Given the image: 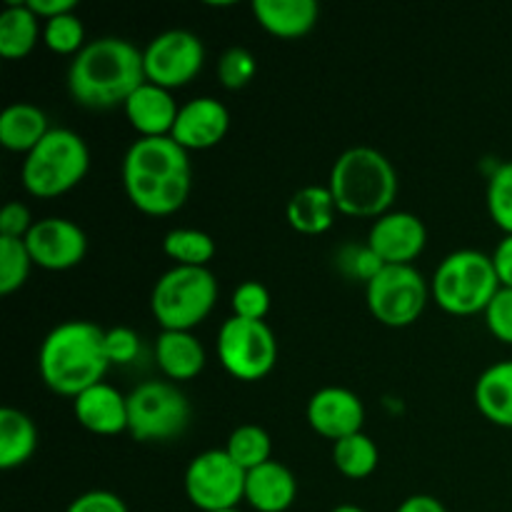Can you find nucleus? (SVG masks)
Returning a JSON list of instances; mask_svg holds the SVG:
<instances>
[{"instance_id": "obj_1", "label": "nucleus", "mask_w": 512, "mask_h": 512, "mask_svg": "<svg viewBox=\"0 0 512 512\" xmlns=\"http://www.w3.org/2000/svg\"><path fill=\"white\" fill-rule=\"evenodd\" d=\"M190 188V155L173 138H138L125 150L123 190L143 215L165 218L178 213L188 203Z\"/></svg>"}, {"instance_id": "obj_2", "label": "nucleus", "mask_w": 512, "mask_h": 512, "mask_svg": "<svg viewBox=\"0 0 512 512\" xmlns=\"http://www.w3.org/2000/svg\"><path fill=\"white\" fill-rule=\"evenodd\" d=\"M145 83L143 50L125 38L105 35L90 40L68 68V93L90 110L123 108Z\"/></svg>"}, {"instance_id": "obj_3", "label": "nucleus", "mask_w": 512, "mask_h": 512, "mask_svg": "<svg viewBox=\"0 0 512 512\" xmlns=\"http://www.w3.org/2000/svg\"><path fill=\"white\" fill-rule=\"evenodd\" d=\"M110 363L105 358V330L90 320H65L45 335L38 353L43 383L63 398L103 383Z\"/></svg>"}, {"instance_id": "obj_4", "label": "nucleus", "mask_w": 512, "mask_h": 512, "mask_svg": "<svg viewBox=\"0 0 512 512\" xmlns=\"http://www.w3.org/2000/svg\"><path fill=\"white\" fill-rule=\"evenodd\" d=\"M328 190L340 215L378 220L390 213L398 198V173L380 150L358 145L338 155L330 168Z\"/></svg>"}, {"instance_id": "obj_5", "label": "nucleus", "mask_w": 512, "mask_h": 512, "mask_svg": "<svg viewBox=\"0 0 512 512\" xmlns=\"http://www.w3.org/2000/svg\"><path fill=\"white\" fill-rule=\"evenodd\" d=\"M88 170V143L75 130L53 128L25 155L20 180L33 198L50 200L78 188Z\"/></svg>"}, {"instance_id": "obj_6", "label": "nucleus", "mask_w": 512, "mask_h": 512, "mask_svg": "<svg viewBox=\"0 0 512 512\" xmlns=\"http://www.w3.org/2000/svg\"><path fill=\"white\" fill-rule=\"evenodd\" d=\"M500 288L493 255L473 248L455 250L440 260L430 280V293L440 310L458 318L485 313Z\"/></svg>"}, {"instance_id": "obj_7", "label": "nucleus", "mask_w": 512, "mask_h": 512, "mask_svg": "<svg viewBox=\"0 0 512 512\" xmlns=\"http://www.w3.org/2000/svg\"><path fill=\"white\" fill-rule=\"evenodd\" d=\"M218 303V280L210 268L173 265L165 270L150 293V313L160 330L193 333Z\"/></svg>"}, {"instance_id": "obj_8", "label": "nucleus", "mask_w": 512, "mask_h": 512, "mask_svg": "<svg viewBox=\"0 0 512 512\" xmlns=\"http://www.w3.org/2000/svg\"><path fill=\"white\" fill-rule=\"evenodd\" d=\"M193 408L170 380H145L128 395V435L135 443H170L188 430Z\"/></svg>"}, {"instance_id": "obj_9", "label": "nucleus", "mask_w": 512, "mask_h": 512, "mask_svg": "<svg viewBox=\"0 0 512 512\" xmlns=\"http://www.w3.org/2000/svg\"><path fill=\"white\" fill-rule=\"evenodd\" d=\"M430 298V283L415 265H385L365 285L370 315L388 328H408L418 323Z\"/></svg>"}, {"instance_id": "obj_10", "label": "nucleus", "mask_w": 512, "mask_h": 512, "mask_svg": "<svg viewBox=\"0 0 512 512\" xmlns=\"http://www.w3.org/2000/svg\"><path fill=\"white\" fill-rule=\"evenodd\" d=\"M218 358L225 373L243 383H258L278 363V340L265 320H243L230 315L218 330Z\"/></svg>"}, {"instance_id": "obj_11", "label": "nucleus", "mask_w": 512, "mask_h": 512, "mask_svg": "<svg viewBox=\"0 0 512 512\" xmlns=\"http://www.w3.org/2000/svg\"><path fill=\"white\" fill-rule=\"evenodd\" d=\"M183 488L200 512L238 510L245 500V470L225 450H205L185 468Z\"/></svg>"}, {"instance_id": "obj_12", "label": "nucleus", "mask_w": 512, "mask_h": 512, "mask_svg": "<svg viewBox=\"0 0 512 512\" xmlns=\"http://www.w3.org/2000/svg\"><path fill=\"white\" fill-rule=\"evenodd\" d=\"M205 63L203 40L183 28L155 35L143 48L145 80L170 90L193 83Z\"/></svg>"}, {"instance_id": "obj_13", "label": "nucleus", "mask_w": 512, "mask_h": 512, "mask_svg": "<svg viewBox=\"0 0 512 512\" xmlns=\"http://www.w3.org/2000/svg\"><path fill=\"white\" fill-rule=\"evenodd\" d=\"M25 248L33 258V265L50 273H63L85 260L88 235L68 218H43L35 220L30 233L25 235Z\"/></svg>"}, {"instance_id": "obj_14", "label": "nucleus", "mask_w": 512, "mask_h": 512, "mask_svg": "<svg viewBox=\"0 0 512 512\" xmlns=\"http://www.w3.org/2000/svg\"><path fill=\"white\" fill-rule=\"evenodd\" d=\"M368 245L385 265H413L428 245V228L415 213L390 210L373 223Z\"/></svg>"}, {"instance_id": "obj_15", "label": "nucleus", "mask_w": 512, "mask_h": 512, "mask_svg": "<svg viewBox=\"0 0 512 512\" xmlns=\"http://www.w3.org/2000/svg\"><path fill=\"white\" fill-rule=\"evenodd\" d=\"M305 418H308V425L320 438L338 443V440L350 438V435L363 433L365 405L353 390L328 385V388H320L308 400Z\"/></svg>"}, {"instance_id": "obj_16", "label": "nucleus", "mask_w": 512, "mask_h": 512, "mask_svg": "<svg viewBox=\"0 0 512 512\" xmlns=\"http://www.w3.org/2000/svg\"><path fill=\"white\" fill-rule=\"evenodd\" d=\"M230 130V113L218 98L203 95L180 105L170 138L183 150H210L225 140Z\"/></svg>"}, {"instance_id": "obj_17", "label": "nucleus", "mask_w": 512, "mask_h": 512, "mask_svg": "<svg viewBox=\"0 0 512 512\" xmlns=\"http://www.w3.org/2000/svg\"><path fill=\"white\" fill-rule=\"evenodd\" d=\"M73 413L80 428L93 435L113 438L128 433V395L110 383H98L73 400Z\"/></svg>"}, {"instance_id": "obj_18", "label": "nucleus", "mask_w": 512, "mask_h": 512, "mask_svg": "<svg viewBox=\"0 0 512 512\" xmlns=\"http://www.w3.org/2000/svg\"><path fill=\"white\" fill-rule=\"evenodd\" d=\"M123 113L125 118H128L130 128L138 133V138H170L175 120H178L180 105L175 103L170 90L145 80V83L125 100Z\"/></svg>"}, {"instance_id": "obj_19", "label": "nucleus", "mask_w": 512, "mask_h": 512, "mask_svg": "<svg viewBox=\"0 0 512 512\" xmlns=\"http://www.w3.org/2000/svg\"><path fill=\"white\" fill-rule=\"evenodd\" d=\"M298 498V480L293 470L278 460L245 473V503L255 512H285Z\"/></svg>"}, {"instance_id": "obj_20", "label": "nucleus", "mask_w": 512, "mask_h": 512, "mask_svg": "<svg viewBox=\"0 0 512 512\" xmlns=\"http://www.w3.org/2000/svg\"><path fill=\"white\" fill-rule=\"evenodd\" d=\"M250 10L260 28L280 40L305 38L320 20L315 0H253Z\"/></svg>"}, {"instance_id": "obj_21", "label": "nucleus", "mask_w": 512, "mask_h": 512, "mask_svg": "<svg viewBox=\"0 0 512 512\" xmlns=\"http://www.w3.org/2000/svg\"><path fill=\"white\" fill-rule=\"evenodd\" d=\"M155 363L170 383H188L205 370V348L193 333L160 330L155 340Z\"/></svg>"}, {"instance_id": "obj_22", "label": "nucleus", "mask_w": 512, "mask_h": 512, "mask_svg": "<svg viewBox=\"0 0 512 512\" xmlns=\"http://www.w3.org/2000/svg\"><path fill=\"white\" fill-rule=\"evenodd\" d=\"M338 205L328 185H305L288 200L285 218L300 235H323L333 228Z\"/></svg>"}, {"instance_id": "obj_23", "label": "nucleus", "mask_w": 512, "mask_h": 512, "mask_svg": "<svg viewBox=\"0 0 512 512\" xmlns=\"http://www.w3.org/2000/svg\"><path fill=\"white\" fill-rule=\"evenodd\" d=\"M50 130L45 110L33 103H13L0 115V145L10 153L28 155Z\"/></svg>"}, {"instance_id": "obj_24", "label": "nucleus", "mask_w": 512, "mask_h": 512, "mask_svg": "<svg viewBox=\"0 0 512 512\" xmlns=\"http://www.w3.org/2000/svg\"><path fill=\"white\" fill-rule=\"evenodd\" d=\"M473 395L485 420L500 428H512V360L485 368Z\"/></svg>"}, {"instance_id": "obj_25", "label": "nucleus", "mask_w": 512, "mask_h": 512, "mask_svg": "<svg viewBox=\"0 0 512 512\" xmlns=\"http://www.w3.org/2000/svg\"><path fill=\"white\" fill-rule=\"evenodd\" d=\"M43 38L40 18L28 3H8L0 13V55L5 60H23Z\"/></svg>"}, {"instance_id": "obj_26", "label": "nucleus", "mask_w": 512, "mask_h": 512, "mask_svg": "<svg viewBox=\"0 0 512 512\" xmlns=\"http://www.w3.org/2000/svg\"><path fill=\"white\" fill-rule=\"evenodd\" d=\"M38 450V428L33 418L18 408L0 410V470H15Z\"/></svg>"}, {"instance_id": "obj_27", "label": "nucleus", "mask_w": 512, "mask_h": 512, "mask_svg": "<svg viewBox=\"0 0 512 512\" xmlns=\"http://www.w3.org/2000/svg\"><path fill=\"white\" fill-rule=\"evenodd\" d=\"M380 450L375 440L365 433H355L350 438L333 443V465L343 478L365 480L378 470Z\"/></svg>"}, {"instance_id": "obj_28", "label": "nucleus", "mask_w": 512, "mask_h": 512, "mask_svg": "<svg viewBox=\"0 0 512 512\" xmlns=\"http://www.w3.org/2000/svg\"><path fill=\"white\" fill-rule=\"evenodd\" d=\"M215 240L208 233L195 228H173L163 238V253L175 265L185 268H208L215 258Z\"/></svg>"}, {"instance_id": "obj_29", "label": "nucleus", "mask_w": 512, "mask_h": 512, "mask_svg": "<svg viewBox=\"0 0 512 512\" xmlns=\"http://www.w3.org/2000/svg\"><path fill=\"white\" fill-rule=\"evenodd\" d=\"M223 450L245 470V473H250V470L260 468V465H265L268 460H273V440H270L268 430L253 423L238 425V428L230 433Z\"/></svg>"}, {"instance_id": "obj_30", "label": "nucleus", "mask_w": 512, "mask_h": 512, "mask_svg": "<svg viewBox=\"0 0 512 512\" xmlns=\"http://www.w3.org/2000/svg\"><path fill=\"white\" fill-rule=\"evenodd\" d=\"M33 270L25 240L0 238V295H13L23 288Z\"/></svg>"}, {"instance_id": "obj_31", "label": "nucleus", "mask_w": 512, "mask_h": 512, "mask_svg": "<svg viewBox=\"0 0 512 512\" xmlns=\"http://www.w3.org/2000/svg\"><path fill=\"white\" fill-rule=\"evenodd\" d=\"M43 43L45 48L53 50L55 55H75L85 48V28L83 20L75 13L58 15L53 20H45L43 23Z\"/></svg>"}, {"instance_id": "obj_32", "label": "nucleus", "mask_w": 512, "mask_h": 512, "mask_svg": "<svg viewBox=\"0 0 512 512\" xmlns=\"http://www.w3.org/2000/svg\"><path fill=\"white\" fill-rule=\"evenodd\" d=\"M488 213L505 235H512V160L498 163L490 173Z\"/></svg>"}, {"instance_id": "obj_33", "label": "nucleus", "mask_w": 512, "mask_h": 512, "mask_svg": "<svg viewBox=\"0 0 512 512\" xmlns=\"http://www.w3.org/2000/svg\"><path fill=\"white\" fill-rule=\"evenodd\" d=\"M258 73V60L250 53L248 48H240V45H233V48L225 50L218 60V80L223 88L228 90H243L248 88L250 80Z\"/></svg>"}, {"instance_id": "obj_34", "label": "nucleus", "mask_w": 512, "mask_h": 512, "mask_svg": "<svg viewBox=\"0 0 512 512\" xmlns=\"http://www.w3.org/2000/svg\"><path fill=\"white\" fill-rule=\"evenodd\" d=\"M338 268L345 278L360 280V283L368 285L370 280H373L375 275L385 268V263L378 258V255H375V250L370 248L368 243L365 245L350 243V245H345V248H340Z\"/></svg>"}, {"instance_id": "obj_35", "label": "nucleus", "mask_w": 512, "mask_h": 512, "mask_svg": "<svg viewBox=\"0 0 512 512\" xmlns=\"http://www.w3.org/2000/svg\"><path fill=\"white\" fill-rule=\"evenodd\" d=\"M230 308H233L235 318L243 320H265L270 313V293L263 283L258 280H245L233 290L230 298Z\"/></svg>"}, {"instance_id": "obj_36", "label": "nucleus", "mask_w": 512, "mask_h": 512, "mask_svg": "<svg viewBox=\"0 0 512 512\" xmlns=\"http://www.w3.org/2000/svg\"><path fill=\"white\" fill-rule=\"evenodd\" d=\"M483 315L490 335L500 343L512 345V288H500Z\"/></svg>"}, {"instance_id": "obj_37", "label": "nucleus", "mask_w": 512, "mask_h": 512, "mask_svg": "<svg viewBox=\"0 0 512 512\" xmlns=\"http://www.w3.org/2000/svg\"><path fill=\"white\" fill-rule=\"evenodd\" d=\"M140 355V338L130 328H110L105 330V358L110 365H133Z\"/></svg>"}, {"instance_id": "obj_38", "label": "nucleus", "mask_w": 512, "mask_h": 512, "mask_svg": "<svg viewBox=\"0 0 512 512\" xmlns=\"http://www.w3.org/2000/svg\"><path fill=\"white\" fill-rule=\"evenodd\" d=\"M33 225L35 220L30 215L28 205L18 203V200H13V203H8L0 210V238L25 240V235L30 233Z\"/></svg>"}, {"instance_id": "obj_39", "label": "nucleus", "mask_w": 512, "mask_h": 512, "mask_svg": "<svg viewBox=\"0 0 512 512\" xmlns=\"http://www.w3.org/2000/svg\"><path fill=\"white\" fill-rule=\"evenodd\" d=\"M65 512H130L125 500L110 490H88L78 495Z\"/></svg>"}, {"instance_id": "obj_40", "label": "nucleus", "mask_w": 512, "mask_h": 512, "mask_svg": "<svg viewBox=\"0 0 512 512\" xmlns=\"http://www.w3.org/2000/svg\"><path fill=\"white\" fill-rule=\"evenodd\" d=\"M493 263H495V273H498L500 285L503 288H512V235H505L503 240L498 243L493 253Z\"/></svg>"}, {"instance_id": "obj_41", "label": "nucleus", "mask_w": 512, "mask_h": 512, "mask_svg": "<svg viewBox=\"0 0 512 512\" xmlns=\"http://www.w3.org/2000/svg\"><path fill=\"white\" fill-rule=\"evenodd\" d=\"M28 8L45 23V20L58 18V15L75 13L78 3L75 0H28Z\"/></svg>"}, {"instance_id": "obj_42", "label": "nucleus", "mask_w": 512, "mask_h": 512, "mask_svg": "<svg viewBox=\"0 0 512 512\" xmlns=\"http://www.w3.org/2000/svg\"><path fill=\"white\" fill-rule=\"evenodd\" d=\"M395 512H448V508H445L438 498H433V495L420 493V495H410V498H405Z\"/></svg>"}, {"instance_id": "obj_43", "label": "nucleus", "mask_w": 512, "mask_h": 512, "mask_svg": "<svg viewBox=\"0 0 512 512\" xmlns=\"http://www.w3.org/2000/svg\"><path fill=\"white\" fill-rule=\"evenodd\" d=\"M330 512H365V510L360 508V505H350V503H345V505H338V508H333Z\"/></svg>"}, {"instance_id": "obj_44", "label": "nucleus", "mask_w": 512, "mask_h": 512, "mask_svg": "<svg viewBox=\"0 0 512 512\" xmlns=\"http://www.w3.org/2000/svg\"><path fill=\"white\" fill-rule=\"evenodd\" d=\"M223 512H240V510H223Z\"/></svg>"}]
</instances>
